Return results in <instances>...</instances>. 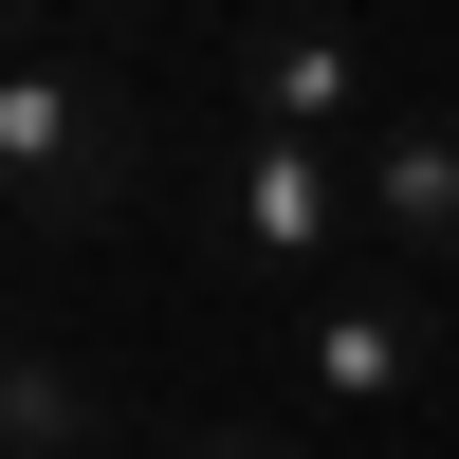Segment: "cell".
Returning <instances> with one entry per match:
<instances>
[{"label":"cell","instance_id":"6da1fadb","mask_svg":"<svg viewBox=\"0 0 459 459\" xmlns=\"http://www.w3.org/2000/svg\"><path fill=\"white\" fill-rule=\"evenodd\" d=\"M0 203H19V239H56V257L147 203V110H129V74H110L56 0L0 37Z\"/></svg>","mask_w":459,"mask_h":459},{"label":"cell","instance_id":"7a4b0ae2","mask_svg":"<svg viewBox=\"0 0 459 459\" xmlns=\"http://www.w3.org/2000/svg\"><path fill=\"white\" fill-rule=\"evenodd\" d=\"M203 221L257 257V276H313L331 294V257L368 239V184H350V147H294V129H239L221 147V184H203Z\"/></svg>","mask_w":459,"mask_h":459},{"label":"cell","instance_id":"3957f363","mask_svg":"<svg viewBox=\"0 0 459 459\" xmlns=\"http://www.w3.org/2000/svg\"><path fill=\"white\" fill-rule=\"evenodd\" d=\"M441 368V313L423 276H331L313 294V350H294V386H313V423H404Z\"/></svg>","mask_w":459,"mask_h":459},{"label":"cell","instance_id":"277c9868","mask_svg":"<svg viewBox=\"0 0 459 459\" xmlns=\"http://www.w3.org/2000/svg\"><path fill=\"white\" fill-rule=\"evenodd\" d=\"M239 129L368 147V129H386V74H368V37H350V19H257V37H239Z\"/></svg>","mask_w":459,"mask_h":459},{"label":"cell","instance_id":"5b68a950","mask_svg":"<svg viewBox=\"0 0 459 459\" xmlns=\"http://www.w3.org/2000/svg\"><path fill=\"white\" fill-rule=\"evenodd\" d=\"M350 184H368L386 276H459V110H386V129L350 147Z\"/></svg>","mask_w":459,"mask_h":459},{"label":"cell","instance_id":"8992f818","mask_svg":"<svg viewBox=\"0 0 459 459\" xmlns=\"http://www.w3.org/2000/svg\"><path fill=\"white\" fill-rule=\"evenodd\" d=\"M92 423H110V404H92L74 350H19V368H0V441H19V459H74Z\"/></svg>","mask_w":459,"mask_h":459},{"label":"cell","instance_id":"52a82bcc","mask_svg":"<svg viewBox=\"0 0 459 459\" xmlns=\"http://www.w3.org/2000/svg\"><path fill=\"white\" fill-rule=\"evenodd\" d=\"M166 459H313L294 423H166Z\"/></svg>","mask_w":459,"mask_h":459},{"label":"cell","instance_id":"ba28073f","mask_svg":"<svg viewBox=\"0 0 459 459\" xmlns=\"http://www.w3.org/2000/svg\"><path fill=\"white\" fill-rule=\"evenodd\" d=\"M110 19H184V0H110Z\"/></svg>","mask_w":459,"mask_h":459}]
</instances>
